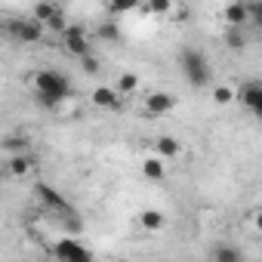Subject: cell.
Listing matches in <instances>:
<instances>
[{
	"label": "cell",
	"instance_id": "6da1fadb",
	"mask_svg": "<svg viewBox=\"0 0 262 262\" xmlns=\"http://www.w3.org/2000/svg\"><path fill=\"white\" fill-rule=\"evenodd\" d=\"M31 86H34L40 105H47V108H56L62 99L71 96V83H68V77H65L62 71H56V68H43V71H37V74L31 77Z\"/></svg>",
	"mask_w": 262,
	"mask_h": 262
},
{
	"label": "cell",
	"instance_id": "7a4b0ae2",
	"mask_svg": "<svg viewBox=\"0 0 262 262\" xmlns=\"http://www.w3.org/2000/svg\"><path fill=\"white\" fill-rule=\"evenodd\" d=\"M179 68H182V74H185V80L191 83V86H210V80H213V68H210V62H207V56L201 53V50H194V47H185L182 53H179Z\"/></svg>",
	"mask_w": 262,
	"mask_h": 262
},
{
	"label": "cell",
	"instance_id": "3957f363",
	"mask_svg": "<svg viewBox=\"0 0 262 262\" xmlns=\"http://www.w3.org/2000/svg\"><path fill=\"white\" fill-rule=\"evenodd\" d=\"M4 31H7V37L13 43H40L43 34H47V25L40 19L28 16V19H7Z\"/></svg>",
	"mask_w": 262,
	"mask_h": 262
},
{
	"label": "cell",
	"instance_id": "277c9868",
	"mask_svg": "<svg viewBox=\"0 0 262 262\" xmlns=\"http://www.w3.org/2000/svg\"><path fill=\"white\" fill-rule=\"evenodd\" d=\"M50 253L62 262H90L93 259V253L80 244V237H62L50 247Z\"/></svg>",
	"mask_w": 262,
	"mask_h": 262
},
{
	"label": "cell",
	"instance_id": "5b68a950",
	"mask_svg": "<svg viewBox=\"0 0 262 262\" xmlns=\"http://www.w3.org/2000/svg\"><path fill=\"white\" fill-rule=\"evenodd\" d=\"M59 37H62L65 53H68V56H74V59H83V56L90 53V47H93V40L86 37V31H83V28H77V25H68Z\"/></svg>",
	"mask_w": 262,
	"mask_h": 262
},
{
	"label": "cell",
	"instance_id": "8992f818",
	"mask_svg": "<svg viewBox=\"0 0 262 262\" xmlns=\"http://www.w3.org/2000/svg\"><path fill=\"white\" fill-rule=\"evenodd\" d=\"M179 105V99L173 96V93H167V90H151L148 96H145V117H164V114H170L173 108Z\"/></svg>",
	"mask_w": 262,
	"mask_h": 262
},
{
	"label": "cell",
	"instance_id": "52a82bcc",
	"mask_svg": "<svg viewBox=\"0 0 262 262\" xmlns=\"http://www.w3.org/2000/svg\"><path fill=\"white\" fill-rule=\"evenodd\" d=\"M34 19H40L50 31H56V34H62L68 25H65V16H62V10L53 4V0H40V4L34 7V13H31Z\"/></svg>",
	"mask_w": 262,
	"mask_h": 262
},
{
	"label": "cell",
	"instance_id": "ba28073f",
	"mask_svg": "<svg viewBox=\"0 0 262 262\" xmlns=\"http://www.w3.org/2000/svg\"><path fill=\"white\" fill-rule=\"evenodd\" d=\"M34 194H37V201L47 207V213H59V216H65V213H71V207H68V201L53 188V185H47V182H37V188H34Z\"/></svg>",
	"mask_w": 262,
	"mask_h": 262
},
{
	"label": "cell",
	"instance_id": "9c48e42d",
	"mask_svg": "<svg viewBox=\"0 0 262 262\" xmlns=\"http://www.w3.org/2000/svg\"><path fill=\"white\" fill-rule=\"evenodd\" d=\"M237 102L244 108H250L262 120V83H244V86H237Z\"/></svg>",
	"mask_w": 262,
	"mask_h": 262
},
{
	"label": "cell",
	"instance_id": "30bf717a",
	"mask_svg": "<svg viewBox=\"0 0 262 262\" xmlns=\"http://www.w3.org/2000/svg\"><path fill=\"white\" fill-rule=\"evenodd\" d=\"M34 167H37V158H34V155H28V151L10 155V161H7V173H10V176H16V179H22V176L34 173Z\"/></svg>",
	"mask_w": 262,
	"mask_h": 262
},
{
	"label": "cell",
	"instance_id": "8fae6325",
	"mask_svg": "<svg viewBox=\"0 0 262 262\" xmlns=\"http://www.w3.org/2000/svg\"><path fill=\"white\" fill-rule=\"evenodd\" d=\"M222 19H225L228 25L244 28V25L250 22V4H247V0H234V4H228V7L222 10Z\"/></svg>",
	"mask_w": 262,
	"mask_h": 262
},
{
	"label": "cell",
	"instance_id": "7c38bea8",
	"mask_svg": "<svg viewBox=\"0 0 262 262\" xmlns=\"http://www.w3.org/2000/svg\"><path fill=\"white\" fill-rule=\"evenodd\" d=\"M93 105L96 108H117L120 105V93H117V86H96L93 90Z\"/></svg>",
	"mask_w": 262,
	"mask_h": 262
},
{
	"label": "cell",
	"instance_id": "4fadbf2b",
	"mask_svg": "<svg viewBox=\"0 0 262 262\" xmlns=\"http://www.w3.org/2000/svg\"><path fill=\"white\" fill-rule=\"evenodd\" d=\"M155 151H158L164 161H176V158L182 155V145H179V139H173V136H158V139H155Z\"/></svg>",
	"mask_w": 262,
	"mask_h": 262
},
{
	"label": "cell",
	"instance_id": "5bb4252c",
	"mask_svg": "<svg viewBox=\"0 0 262 262\" xmlns=\"http://www.w3.org/2000/svg\"><path fill=\"white\" fill-rule=\"evenodd\" d=\"M142 176L151 179V182H161V179L167 176V164H164V158H161V155L145 158V161H142Z\"/></svg>",
	"mask_w": 262,
	"mask_h": 262
},
{
	"label": "cell",
	"instance_id": "9a60e30c",
	"mask_svg": "<svg viewBox=\"0 0 262 262\" xmlns=\"http://www.w3.org/2000/svg\"><path fill=\"white\" fill-rule=\"evenodd\" d=\"M139 225H142L145 231H161V228L167 225V219H164L161 210H142V213H139Z\"/></svg>",
	"mask_w": 262,
	"mask_h": 262
},
{
	"label": "cell",
	"instance_id": "2e32d148",
	"mask_svg": "<svg viewBox=\"0 0 262 262\" xmlns=\"http://www.w3.org/2000/svg\"><path fill=\"white\" fill-rule=\"evenodd\" d=\"M96 40H105V43H120V40H123V34H120V28H117L114 22H102V25L96 28Z\"/></svg>",
	"mask_w": 262,
	"mask_h": 262
},
{
	"label": "cell",
	"instance_id": "e0dca14e",
	"mask_svg": "<svg viewBox=\"0 0 262 262\" xmlns=\"http://www.w3.org/2000/svg\"><path fill=\"white\" fill-rule=\"evenodd\" d=\"M225 43H228V50H247V34H244V28H237V25H228Z\"/></svg>",
	"mask_w": 262,
	"mask_h": 262
},
{
	"label": "cell",
	"instance_id": "ac0fdd59",
	"mask_svg": "<svg viewBox=\"0 0 262 262\" xmlns=\"http://www.w3.org/2000/svg\"><path fill=\"white\" fill-rule=\"evenodd\" d=\"M142 7L148 16H167L173 13V0H142Z\"/></svg>",
	"mask_w": 262,
	"mask_h": 262
},
{
	"label": "cell",
	"instance_id": "d6986e66",
	"mask_svg": "<svg viewBox=\"0 0 262 262\" xmlns=\"http://www.w3.org/2000/svg\"><path fill=\"white\" fill-rule=\"evenodd\" d=\"M28 148H31L28 136H10V139H4V151L7 155H19V151H28Z\"/></svg>",
	"mask_w": 262,
	"mask_h": 262
},
{
	"label": "cell",
	"instance_id": "ffe728a7",
	"mask_svg": "<svg viewBox=\"0 0 262 262\" xmlns=\"http://www.w3.org/2000/svg\"><path fill=\"white\" fill-rule=\"evenodd\" d=\"M213 259H219V262H241V250H234V247H228V244H219V247H213V253H210Z\"/></svg>",
	"mask_w": 262,
	"mask_h": 262
},
{
	"label": "cell",
	"instance_id": "44dd1931",
	"mask_svg": "<svg viewBox=\"0 0 262 262\" xmlns=\"http://www.w3.org/2000/svg\"><path fill=\"white\" fill-rule=\"evenodd\" d=\"M114 86H117V93H136V90H139V77L126 71V74H120V77H117V83H114Z\"/></svg>",
	"mask_w": 262,
	"mask_h": 262
},
{
	"label": "cell",
	"instance_id": "7402d4cb",
	"mask_svg": "<svg viewBox=\"0 0 262 262\" xmlns=\"http://www.w3.org/2000/svg\"><path fill=\"white\" fill-rule=\"evenodd\" d=\"M237 99V90L234 86H216L213 90V102L216 105H228V102H234Z\"/></svg>",
	"mask_w": 262,
	"mask_h": 262
},
{
	"label": "cell",
	"instance_id": "603a6c76",
	"mask_svg": "<svg viewBox=\"0 0 262 262\" xmlns=\"http://www.w3.org/2000/svg\"><path fill=\"white\" fill-rule=\"evenodd\" d=\"M142 0H108V10L111 13H126V10H136Z\"/></svg>",
	"mask_w": 262,
	"mask_h": 262
},
{
	"label": "cell",
	"instance_id": "cb8c5ba5",
	"mask_svg": "<svg viewBox=\"0 0 262 262\" xmlns=\"http://www.w3.org/2000/svg\"><path fill=\"white\" fill-rule=\"evenodd\" d=\"M250 22L262 28V0H250Z\"/></svg>",
	"mask_w": 262,
	"mask_h": 262
},
{
	"label": "cell",
	"instance_id": "d4e9b609",
	"mask_svg": "<svg viewBox=\"0 0 262 262\" xmlns=\"http://www.w3.org/2000/svg\"><path fill=\"white\" fill-rule=\"evenodd\" d=\"M80 68H83V74H99V62H96V59H93L90 53H86V56L80 59Z\"/></svg>",
	"mask_w": 262,
	"mask_h": 262
},
{
	"label": "cell",
	"instance_id": "484cf974",
	"mask_svg": "<svg viewBox=\"0 0 262 262\" xmlns=\"http://www.w3.org/2000/svg\"><path fill=\"white\" fill-rule=\"evenodd\" d=\"M253 228L262 234V210H256V213H253Z\"/></svg>",
	"mask_w": 262,
	"mask_h": 262
}]
</instances>
